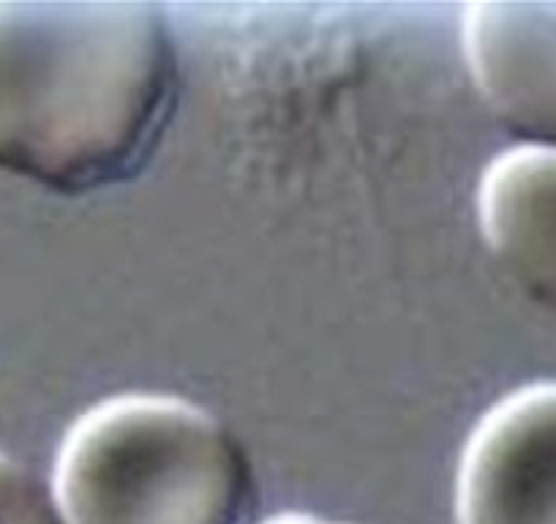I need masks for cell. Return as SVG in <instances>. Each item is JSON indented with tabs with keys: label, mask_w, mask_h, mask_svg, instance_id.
Instances as JSON below:
<instances>
[{
	"label": "cell",
	"mask_w": 556,
	"mask_h": 524,
	"mask_svg": "<svg viewBox=\"0 0 556 524\" xmlns=\"http://www.w3.org/2000/svg\"><path fill=\"white\" fill-rule=\"evenodd\" d=\"M52 495L66 524H249V451L211 410L162 394H123L63 437Z\"/></svg>",
	"instance_id": "2"
},
{
	"label": "cell",
	"mask_w": 556,
	"mask_h": 524,
	"mask_svg": "<svg viewBox=\"0 0 556 524\" xmlns=\"http://www.w3.org/2000/svg\"><path fill=\"white\" fill-rule=\"evenodd\" d=\"M478 224L500 269L556 323V151L496 157L478 186Z\"/></svg>",
	"instance_id": "5"
},
{
	"label": "cell",
	"mask_w": 556,
	"mask_h": 524,
	"mask_svg": "<svg viewBox=\"0 0 556 524\" xmlns=\"http://www.w3.org/2000/svg\"><path fill=\"white\" fill-rule=\"evenodd\" d=\"M0 524H66L52 484L0 451Z\"/></svg>",
	"instance_id": "6"
},
{
	"label": "cell",
	"mask_w": 556,
	"mask_h": 524,
	"mask_svg": "<svg viewBox=\"0 0 556 524\" xmlns=\"http://www.w3.org/2000/svg\"><path fill=\"white\" fill-rule=\"evenodd\" d=\"M180 61L159 3L0 0V170L63 197L146 167Z\"/></svg>",
	"instance_id": "1"
},
{
	"label": "cell",
	"mask_w": 556,
	"mask_h": 524,
	"mask_svg": "<svg viewBox=\"0 0 556 524\" xmlns=\"http://www.w3.org/2000/svg\"><path fill=\"white\" fill-rule=\"evenodd\" d=\"M458 524H556V383L496 402L469 435L456 478Z\"/></svg>",
	"instance_id": "3"
},
{
	"label": "cell",
	"mask_w": 556,
	"mask_h": 524,
	"mask_svg": "<svg viewBox=\"0 0 556 524\" xmlns=\"http://www.w3.org/2000/svg\"><path fill=\"white\" fill-rule=\"evenodd\" d=\"M267 524H341V522H330V519L308 516V513H285V516L270 519Z\"/></svg>",
	"instance_id": "7"
},
{
	"label": "cell",
	"mask_w": 556,
	"mask_h": 524,
	"mask_svg": "<svg viewBox=\"0 0 556 524\" xmlns=\"http://www.w3.org/2000/svg\"><path fill=\"white\" fill-rule=\"evenodd\" d=\"M462 47L480 99L518 148L556 151V0L475 3Z\"/></svg>",
	"instance_id": "4"
}]
</instances>
